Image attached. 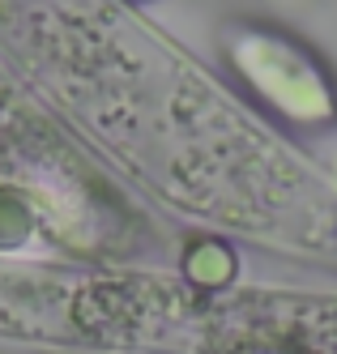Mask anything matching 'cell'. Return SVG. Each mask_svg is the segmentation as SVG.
Listing matches in <instances>:
<instances>
[{"label":"cell","mask_w":337,"mask_h":354,"mask_svg":"<svg viewBox=\"0 0 337 354\" xmlns=\"http://www.w3.org/2000/svg\"><path fill=\"white\" fill-rule=\"evenodd\" d=\"M26 226H30V218H26V209L17 205L13 196L0 192V243H17L26 235Z\"/></svg>","instance_id":"1"}]
</instances>
